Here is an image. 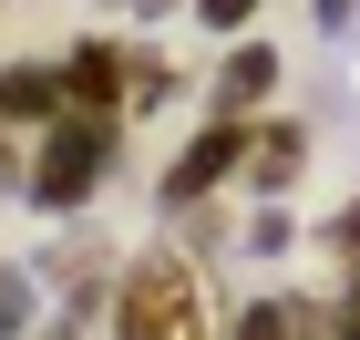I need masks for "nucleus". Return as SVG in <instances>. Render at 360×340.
<instances>
[{
    "label": "nucleus",
    "instance_id": "obj_1",
    "mask_svg": "<svg viewBox=\"0 0 360 340\" xmlns=\"http://www.w3.org/2000/svg\"><path fill=\"white\" fill-rule=\"evenodd\" d=\"M124 134H134V113H52L41 134H31V175H21V206H41V217H83L93 196L113 186V165H124Z\"/></svg>",
    "mask_w": 360,
    "mask_h": 340
},
{
    "label": "nucleus",
    "instance_id": "obj_2",
    "mask_svg": "<svg viewBox=\"0 0 360 340\" xmlns=\"http://www.w3.org/2000/svg\"><path fill=\"white\" fill-rule=\"evenodd\" d=\"M113 340H226L195 258H175V248L124 258V279H113Z\"/></svg>",
    "mask_w": 360,
    "mask_h": 340
},
{
    "label": "nucleus",
    "instance_id": "obj_3",
    "mask_svg": "<svg viewBox=\"0 0 360 340\" xmlns=\"http://www.w3.org/2000/svg\"><path fill=\"white\" fill-rule=\"evenodd\" d=\"M248 134H257V113H206V124L175 144V165H165V186H155V206H206L217 186H237Z\"/></svg>",
    "mask_w": 360,
    "mask_h": 340
},
{
    "label": "nucleus",
    "instance_id": "obj_4",
    "mask_svg": "<svg viewBox=\"0 0 360 340\" xmlns=\"http://www.w3.org/2000/svg\"><path fill=\"white\" fill-rule=\"evenodd\" d=\"M309 175V124L299 113H257V134H248V165H237V186L248 196H288Z\"/></svg>",
    "mask_w": 360,
    "mask_h": 340
},
{
    "label": "nucleus",
    "instance_id": "obj_5",
    "mask_svg": "<svg viewBox=\"0 0 360 340\" xmlns=\"http://www.w3.org/2000/svg\"><path fill=\"white\" fill-rule=\"evenodd\" d=\"M52 113H72L62 52H52V62H0V134H41Z\"/></svg>",
    "mask_w": 360,
    "mask_h": 340
},
{
    "label": "nucleus",
    "instance_id": "obj_6",
    "mask_svg": "<svg viewBox=\"0 0 360 340\" xmlns=\"http://www.w3.org/2000/svg\"><path fill=\"white\" fill-rule=\"evenodd\" d=\"M62 83H72V103H93V113H124V93H134V42H72L62 52Z\"/></svg>",
    "mask_w": 360,
    "mask_h": 340
},
{
    "label": "nucleus",
    "instance_id": "obj_7",
    "mask_svg": "<svg viewBox=\"0 0 360 340\" xmlns=\"http://www.w3.org/2000/svg\"><path fill=\"white\" fill-rule=\"evenodd\" d=\"M278 103V42H226L217 83H206V113H268Z\"/></svg>",
    "mask_w": 360,
    "mask_h": 340
},
{
    "label": "nucleus",
    "instance_id": "obj_8",
    "mask_svg": "<svg viewBox=\"0 0 360 340\" xmlns=\"http://www.w3.org/2000/svg\"><path fill=\"white\" fill-rule=\"evenodd\" d=\"M226 340H299V289H257Z\"/></svg>",
    "mask_w": 360,
    "mask_h": 340
},
{
    "label": "nucleus",
    "instance_id": "obj_9",
    "mask_svg": "<svg viewBox=\"0 0 360 340\" xmlns=\"http://www.w3.org/2000/svg\"><path fill=\"white\" fill-rule=\"evenodd\" d=\"M175 93H186V73H175V62H155V52H134V93H124V113L144 124V113H165Z\"/></svg>",
    "mask_w": 360,
    "mask_h": 340
},
{
    "label": "nucleus",
    "instance_id": "obj_10",
    "mask_svg": "<svg viewBox=\"0 0 360 340\" xmlns=\"http://www.w3.org/2000/svg\"><path fill=\"white\" fill-rule=\"evenodd\" d=\"M195 21H206V31H248L257 0H195Z\"/></svg>",
    "mask_w": 360,
    "mask_h": 340
},
{
    "label": "nucleus",
    "instance_id": "obj_11",
    "mask_svg": "<svg viewBox=\"0 0 360 340\" xmlns=\"http://www.w3.org/2000/svg\"><path fill=\"white\" fill-rule=\"evenodd\" d=\"M248 237H257V258H278V248H288V217H278V196H257V227H248Z\"/></svg>",
    "mask_w": 360,
    "mask_h": 340
},
{
    "label": "nucleus",
    "instance_id": "obj_12",
    "mask_svg": "<svg viewBox=\"0 0 360 340\" xmlns=\"http://www.w3.org/2000/svg\"><path fill=\"white\" fill-rule=\"evenodd\" d=\"M319 237H330V258H360V196H350V206H340V217H330V227H319Z\"/></svg>",
    "mask_w": 360,
    "mask_h": 340
},
{
    "label": "nucleus",
    "instance_id": "obj_13",
    "mask_svg": "<svg viewBox=\"0 0 360 340\" xmlns=\"http://www.w3.org/2000/svg\"><path fill=\"white\" fill-rule=\"evenodd\" d=\"M21 175H31V144H21V134H0V206H11V186H21Z\"/></svg>",
    "mask_w": 360,
    "mask_h": 340
},
{
    "label": "nucleus",
    "instance_id": "obj_14",
    "mask_svg": "<svg viewBox=\"0 0 360 340\" xmlns=\"http://www.w3.org/2000/svg\"><path fill=\"white\" fill-rule=\"evenodd\" d=\"M0 330H21V268H0Z\"/></svg>",
    "mask_w": 360,
    "mask_h": 340
},
{
    "label": "nucleus",
    "instance_id": "obj_15",
    "mask_svg": "<svg viewBox=\"0 0 360 340\" xmlns=\"http://www.w3.org/2000/svg\"><path fill=\"white\" fill-rule=\"evenodd\" d=\"M41 340H83V310H62V320H52V330H41Z\"/></svg>",
    "mask_w": 360,
    "mask_h": 340
},
{
    "label": "nucleus",
    "instance_id": "obj_16",
    "mask_svg": "<svg viewBox=\"0 0 360 340\" xmlns=\"http://www.w3.org/2000/svg\"><path fill=\"white\" fill-rule=\"evenodd\" d=\"M319 21H350V0H319Z\"/></svg>",
    "mask_w": 360,
    "mask_h": 340
}]
</instances>
